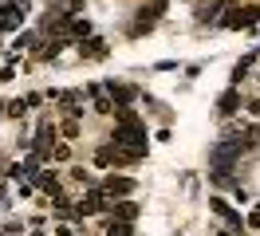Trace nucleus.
<instances>
[{
	"label": "nucleus",
	"instance_id": "nucleus-4",
	"mask_svg": "<svg viewBox=\"0 0 260 236\" xmlns=\"http://www.w3.org/2000/svg\"><path fill=\"white\" fill-rule=\"evenodd\" d=\"M130 189H134L130 177H111V181H107V193H130Z\"/></svg>",
	"mask_w": 260,
	"mask_h": 236
},
{
	"label": "nucleus",
	"instance_id": "nucleus-6",
	"mask_svg": "<svg viewBox=\"0 0 260 236\" xmlns=\"http://www.w3.org/2000/svg\"><path fill=\"white\" fill-rule=\"evenodd\" d=\"M107 236H130V224H126V220H122V224H111Z\"/></svg>",
	"mask_w": 260,
	"mask_h": 236
},
{
	"label": "nucleus",
	"instance_id": "nucleus-1",
	"mask_svg": "<svg viewBox=\"0 0 260 236\" xmlns=\"http://www.w3.org/2000/svg\"><path fill=\"white\" fill-rule=\"evenodd\" d=\"M24 8H28V4H4V12H0V28L20 24V20H24Z\"/></svg>",
	"mask_w": 260,
	"mask_h": 236
},
{
	"label": "nucleus",
	"instance_id": "nucleus-5",
	"mask_svg": "<svg viewBox=\"0 0 260 236\" xmlns=\"http://www.w3.org/2000/svg\"><path fill=\"white\" fill-rule=\"evenodd\" d=\"M233 110H237V91L221 94V114H233Z\"/></svg>",
	"mask_w": 260,
	"mask_h": 236
},
{
	"label": "nucleus",
	"instance_id": "nucleus-8",
	"mask_svg": "<svg viewBox=\"0 0 260 236\" xmlns=\"http://www.w3.org/2000/svg\"><path fill=\"white\" fill-rule=\"evenodd\" d=\"M248 107H252V114H256V118H260V103H248Z\"/></svg>",
	"mask_w": 260,
	"mask_h": 236
},
{
	"label": "nucleus",
	"instance_id": "nucleus-7",
	"mask_svg": "<svg viewBox=\"0 0 260 236\" xmlns=\"http://www.w3.org/2000/svg\"><path fill=\"white\" fill-rule=\"evenodd\" d=\"M134 213H138L134 205H122V209H118V217H122V220H134Z\"/></svg>",
	"mask_w": 260,
	"mask_h": 236
},
{
	"label": "nucleus",
	"instance_id": "nucleus-2",
	"mask_svg": "<svg viewBox=\"0 0 260 236\" xmlns=\"http://www.w3.org/2000/svg\"><path fill=\"white\" fill-rule=\"evenodd\" d=\"M209 205H213V213H217V217H225L229 224H233V228H241V217H237V213H233V209H229V205L221 201V197H213Z\"/></svg>",
	"mask_w": 260,
	"mask_h": 236
},
{
	"label": "nucleus",
	"instance_id": "nucleus-3",
	"mask_svg": "<svg viewBox=\"0 0 260 236\" xmlns=\"http://www.w3.org/2000/svg\"><path fill=\"white\" fill-rule=\"evenodd\" d=\"M79 55L83 59H103V55H107V44H103V40H87V44L79 47Z\"/></svg>",
	"mask_w": 260,
	"mask_h": 236
}]
</instances>
